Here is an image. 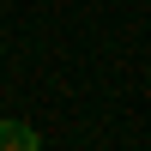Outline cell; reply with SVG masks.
Returning a JSON list of instances; mask_svg holds the SVG:
<instances>
[{
	"instance_id": "cell-1",
	"label": "cell",
	"mask_w": 151,
	"mask_h": 151,
	"mask_svg": "<svg viewBox=\"0 0 151 151\" xmlns=\"http://www.w3.org/2000/svg\"><path fill=\"white\" fill-rule=\"evenodd\" d=\"M36 145H42V133L30 121H0V151H36Z\"/></svg>"
}]
</instances>
